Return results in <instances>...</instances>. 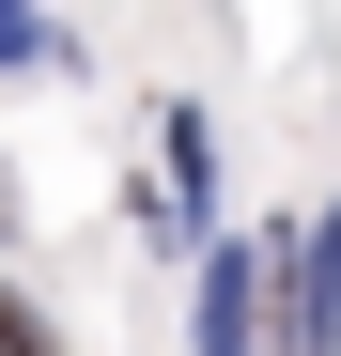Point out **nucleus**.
I'll list each match as a JSON object with an SVG mask.
<instances>
[{
    "instance_id": "obj_4",
    "label": "nucleus",
    "mask_w": 341,
    "mask_h": 356,
    "mask_svg": "<svg viewBox=\"0 0 341 356\" xmlns=\"http://www.w3.org/2000/svg\"><path fill=\"white\" fill-rule=\"evenodd\" d=\"M0 356H63V325H47L31 294H0Z\"/></svg>"
},
{
    "instance_id": "obj_5",
    "label": "nucleus",
    "mask_w": 341,
    "mask_h": 356,
    "mask_svg": "<svg viewBox=\"0 0 341 356\" xmlns=\"http://www.w3.org/2000/svg\"><path fill=\"white\" fill-rule=\"evenodd\" d=\"M0 63H63V31H47V16H0Z\"/></svg>"
},
{
    "instance_id": "obj_3",
    "label": "nucleus",
    "mask_w": 341,
    "mask_h": 356,
    "mask_svg": "<svg viewBox=\"0 0 341 356\" xmlns=\"http://www.w3.org/2000/svg\"><path fill=\"white\" fill-rule=\"evenodd\" d=\"M170 186H187V232H202V186H217V140H202V108H170Z\"/></svg>"
},
{
    "instance_id": "obj_1",
    "label": "nucleus",
    "mask_w": 341,
    "mask_h": 356,
    "mask_svg": "<svg viewBox=\"0 0 341 356\" xmlns=\"http://www.w3.org/2000/svg\"><path fill=\"white\" fill-rule=\"evenodd\" d=\"M279 356H341V202L295 217V264H279Z\"/></svg>"
},
{
    "instance_id": "obj_2",
    "label": "nucleus",
    "mask_w": 341,
    "mask_h": 356,
    "mask_svg": "<svg viewBox=\"0 0 341 356\" xmlns=\"http://www.w3.org/2000/svg\"><path fill=\"white\" fill-rule=\"evenodd\" d=\"M202 356H264V248H202Z\"/></svg>"
}]
</instances>
